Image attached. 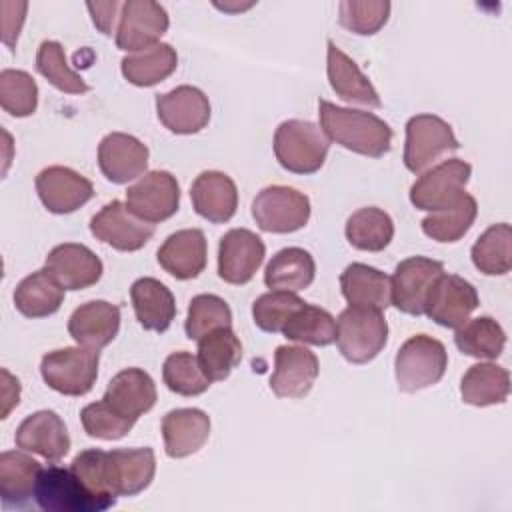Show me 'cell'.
<instances>
[{"instance_id":"6da1fadb","label":"cell","mask_w":512,"mask_h":512,"mask_svg":"<svg viewBox=\"0 0 512 512\" xmlns=\"http://www.w3.org/2000/svg\"><path fill=\"white\" fill-rule=\"evenodd\" d=\"M320 128L328 140L362 156L380 158L392 146V128L372 112L318 102Z\"/></svg>"},{"instance_id":"7a4b0ae2","label":"cell","mask_w":512,"mask_h":512,"mask_svg":"<svg viewBox=\"0 0 512 512\" xmlns=\"http://www.w3.org/2000/svg\"><path fill=\"white\" fill-rule=\"evenodd\" d=\"M36 504L46 512H104L116 502L88 490L72 468H42L34 488Z\"/></svg>"},{"instance_id":"3957f363","label":"cell","mask_w":512,"mask_h":512,"mask_svg":"<svg viewBox=\"0 0 512 512\" xmlns=\"http://www.w3.org/2000/svg\"><path fill=\"white\" fill-rule=\"evenodd\" d=\"M330 140L308 120H284L274 134V154L280 166L294 174H314L328 156Z\"/></svg>"},{"instance_id":"277c9868","label":"cell","mask_w":512,"mask_h":512,"mask_svg":"<svg viewBox=\"0 0 512 512\" xmlns=\"http://www.w3.org/2000/svg\"><path fill=\"white\" fill-rule=\"evenodd\" d=\"M336 346L352 364H366L378 356L388 340L382 310L348 306L336 320Z\"/></svg>"},{"instance_id":"5b68a950","label":"cell","mask_w":512,"mask_h":512,"mask_svg":"<svg viewBox=\"0 0 512 512\" xmlns=\"http://www.w3.org/2000/svg\"><path fill=\"white\" fill-rule=\"evenodd\" d=\"M448 366V354L440 340L416 334L408 338L394 360L398 388L406 394L430 388L440 382Z\"/></svg>"},{"instance_id":"8992f818","label":"cell","mask_w":512,"mask_h":512,"mask_svg":"<svg viewBox=\"0 0 512 512\" xmlns=\"http://www.w3.org/2000/svg\"><path fill=\"white\" fill-rule=\"evenodd\" d=\"M98 362V350L68 346L44 354L40 362V374L52 390L64 396H84L96 382Z\"/></svg>"},{"instance_id":"52a82bcc","label":"cell","mask_w":512,"mask_h":512,"mask_svg":"<svg viewBox=\"0 0 512 512\" xmlns=\"http://www.w3.org/2000/svg\"><path fill=\"white\" fill-rule=\"evenodd\" d=\"M252 216L260 230L290 234L308 224L310 200L290 186H268L252 202Z\"/></svg>"},{"instance_id":"ba28073f","label":"cell","mask_w":512,"mask_h":512,"mask_svg":"<svg viewBox=\"0 0 512 512\" xmlns=\"http://www.w3.org/2000/svg\"><path fill=\"white\" fill-rule=\"evenodd\" d=\"M452 126L434 114H418L406 122L404 164L410 172H422L450 150H458Z\"/></svg>"},{"instance_id":"9c48e42d","label":"cell","mask_w":512,"mask_h":512,"mask_svg":"<svg viewBox=\"0 0 512 512\" xmlns=\"http://www.w3.org/2000/svg\"><path fill=\"white\" fill-rule=\"evenodd\" d=\"M168 12L152 0H128L120 10L116 46L124 52H144L160 44L168 30Z\"/></svg>"},{"instance_id":"30bf717a","label":"cell","mask_w":512,"mask_h":512,"mask_svg":"<svg viewBox=\"0 0 512 512\" xmlns=\"http://www.w3.org/2000/svg\"><path fill=\"white\" fill-rule=\"evenodd\" d=\"M472 166L460 158H448L424 172L410 188V202L418 210L436 212L450 206L466 188Z\"/></svg>"},{"instance_id":"8fae6325","label":"cell","mask_w":512,"mask_h":512,"mask_svg":"<svg viewBox=\"0 0 512 512\" xmlns=\"http://www.w3.org/2000/svg\"><path fill=\"white\" fill-rule=\"evenodd\" d=\"M126 206L144 222H164L178 212V180L166 170H152L126 190Z\"/></svg>"},{"instance_id":"7c38bea8","label":"cell","mask_w":512,"mask_h":512,"mask_svg":"<svg viewBox=\"0 0 512 512\" xmlns=\"http://www.w3.org/2000/svg\"><path fill=\"white\" fill-rule=\"evenodd\" d=\"M476 288L456 274H440L424 300V314L444 328H460L478 308Z\"/></svg>"},{"instance_id":"4fadbf2b","label":"cell","mask_w":512,"mask_h":512,"mask_svg":"<svg viewBox=\"0 0 512 512\" xmlns=\"http://www.w3.org/2000/svg\"><path fill=\"white\" fill-rule=\"evenodd\" d=\"M444 274V264L426 256L402 260L390 278V302L404 314H424V300L436 278Z\"/></svg>"},{"instance_id":"5bb4252c","label":"cell","mask_w":512,"mask_h":512,"mask_svg":"<svg viewBox=\"0 0 512 512\" xmlns=\"http://www.w3.org/2000/svg\"><path fill=\"white\" fill-rule=\"evenodd\" d=\"M90 232L120 252L140 250L154 234V224L140 220L120 200H112L90 220Z\"/></svg>"},{"instance_id":"9a60e30c","label":"cell","mask_w":512,"mask_h":512,"mask_svg":"<svg viewBox=\"0 0 512 512\" xmlns=\"http://www.w3.org/2000/svg\"><path fill=\"white\" fill-rule=\"evenodd\" d=\"M156 474L152 448H116L104 452V480L116 496H136L150 486Z\"/></svg>"},{"instance_id":"2e32d148","label":"cell","mask_w":512,"mask_h":512,"mask_svg":"<svg viewBox=\"0 0 512 512\" xmlns=\"http://www.w3.org/2000/svg\"><path fill=\"white\" fill-rule=\"evenodd\" d=\"M266 246L248 228H232L220 238L218 276L228 284H246L262 266Z\"/></svg>"},{"instance_id":"e0dca14e","label":"cell","mask_w":512,"mask_h":512,"mask_svg":"<svg viewBox=\"0 0 512 512\" xmlns=\"http://www.w3.org/2000/svg\"><path fill=\"white\" fill-rule=\"evenodd\" d=\"M158 120L174 134H196L210 120L208 96L196 86H178L156 96Z\"/></svg>"},{"instance_id":"ac0fdd59","label":"cell","mask_w":512,"mask_h":512,"mask_svg":"<svg viewBox=\"0 0 512 512\" xmlns=\"http://www.w3.org/2000/svg\"><path fill=\"white\" fill-rule=\"evenodd\" d=\"M36 192L52 214H70L94 196L88 178L66 166H48L36 176Z\"/></svg>"},{"instance_id":"d6986e66","label":"cell","mask_w":512,"mask_h":512,"mask_svg":"<svg viewBox=\"0 0 512 512\" xmlns=\"http://www.w3.org/2000/svg\"><path fill=\"white\" fill-rule=\"evenodd\" d=\"M320 366L314 352L304 346H278L270 388L278 398H302L318 378Z\"/></svg>"},{"instance_id":"ffe728a7","label":"cell","mask_w":512,"mask_h":512,"mask_svg":"<svg viewBox=\"0 0 512 512\" xmlns=\"http://www.w3.org/2000/svg\"><path fill=\"white\" fill-rule=\"evenodd\" d=\"M16 446L34 452L48 462L62 460L70 450V436L64 420L52 410H38L22 420L16 430Z\"/></svg>"},{"instance_id":"44dd1931","label":"cell","mask_w":512,"mask_h":512,"mask_svg":"<svg viewBox=\"0 0 512 512\" xmlns=\"http://www.w3.org/2000/svg\"><path fill=\"white\" fill-rule=\"evenodd\" d=\"M98 166L110 182L126 184L144 174L148 166V146L136 136L110 132L98 144Z\"/></svg>"},{"instance_id":"7402d4cb","label":"cell","mask_w":512,"mask_h":512,"mask_svg":"<svg viewBox=\"0 0 512 512\" xmlns=\"http://www.w3.org/2000/svg\"><path fill=\"white\" fill-rule=\"evenodd\" d=\"M48 272L64 290H84L102 276L100 258L84 244H58L46 256Z\"/></svg>"},{"instance_id":"603a6c76","label":"cell","mask_w":512,"mask_h":512,"mask_svg":"<svg viewBox=\"0 0 512 512\" xmlns=\"http://www.w3.org/2000/svg\"><path fill=\"white\" fill-rule=\"evenodd\" d=\"M192 206L198 216L212 224L228 222L238 208V190L234 180L218 170H206L190 186Z\"/></svg>"},{"instance_id":"cb8c5ba5","label":"cell","mask_w":512,"mask_h":512,"mask_svg":"<svg viewBox=\"0 0 512 512\" xmlns=\"http://www.w3.org/2000/svg\"><path fill=\"white\" fill-rule=\"evenodd\" d=\"M120 330V308L106 300H92L78 306L68 318L70 336L84 348L108 346Z\"/></svg>"},{"instance_id":"d4e9b609","label":"cell","mask_w":512,"mask_h":512,"mask_svg":"<svg viewBox=\"0 0 512 512\" xmlns=\"http://www.w3.org/2000/svg\"><path fill=\"white\" fill-rule=\"evenodd\" d=\"M206 256L208 244L198 228L178 230L158 248V264L176 280L196 278L206 268Z\"/></svg>"},{"instance_id":"484cf974","label":"cell","mask_w":512,"mask_h":512,"mask_svg":"<svg viewBox=\"0 0 512 512\" xmlns=\"http://www.w3.org/2000/svg\"><path fill=\"white\" fill-rule=\"evenodd\" d=\"M210 436V418L200 408H176L162 420L164 448L170 458L196 454Z\"/></svg>"},{"instance_id":"4316f807","label":"cell","mask_w":512,"mask_h":512,"mask_svg":"<svg viewBox=\"0 0 512 512\" xmlns=\"http://www.w3.org/2000/svg\"><path fill=\"white\" fill-rule=\"evenodd\" d=\"M104 400L122 416L138 420L156 404V384L140 368L120 370L104 392Z\"/></svg>"},{"instance_id":"83f0119b","label":"cell","mask_w":512,"mask_h":512,"mask_svg":"<svg viewBox=\"0 0 512 512\" xmlns=\"http://www.w3.org/2000/svg\"><path fill=\"white\" fill-rule=\"evenodd\" d=\"M326 72L332 90L346 102L364 104L370 108H380V96L372 82L362 74L356 62L346 56L332 40H328V62Z\"/></svg>"},{"instance_id":"f1b7e54d","label":"cell","mask_w":512,"mask_h":512,"mask_svg":"<svg viewBox=\"0 0 512 512\" xmlns=\"http://www.w3.org/2000/svg\"><path fill=\"white\" fill-rule=\"evenodd\" d=\"M130 300L136 320L144 330L166 332L176 316L172 292L156 278H138L130 288Z\"/></svg>"},{"instance_id":"f546056e","label":"cell","mask_w":512,"mask_h":512,"mask_svg":"<svg viewBox=\"0 0 512 512\" xmlns=\"http://www.w3.org/2000/svg\"><path fill=\"white\" fill-rule=\"evenodd\" d=\"M342 296L350 306L384 310L390 306V276L368 264L354 262L340 274Z\"/></svg>"},{"instance_id":"4dcf8cb0","label":"cell","mask_w":512,"mask_h":512,"mask_svg":"<svg viewBox=\"0 0 512 512\" xmlns=\"http://www.w3.org/2000/svg\"><path fill=\"white\" fill-rule=\"evenodd\" d=\"M42 466L20 450L0 454V496L4 508H22L36 488Z\"/></svg>"},{"instance_id":"1f68e13d","label":"cell","mask_w":512,"mask_h":512,"mask_svg":"<svg viewBox=\"0 0 512 512\" xmlns=\"http://www.w3.org/2000/svg\"><path fill=\"white\" fill-rule=\"evenodd\" d=\"M62 302L64 288L48 268L32 272L14 290V306L26 318L50 316L60 310Z\"/></svg>"},{"instance_id":"d6a6232c","label":"cell","mask_w":512,"mask_h":512,"mask_svg":"<svg viewBox=\"0 0 512 512\" xmlns=\"http://www.w3.org/2000/svg\"><path fill=\"white\" fill-rule=\"evenodd\" d=\"M316 264L310 252L298 246L284 248L272 256L264 272V284L270 290L298 292L312 284Z\"/></svg>"},{"instance_id":"836d02e7","label":"cell","mask_w":512,"mask_h":512,"mask_svg":"<svg viewBox=\"0 0 512 512\" xmlns=\"http://www.w3.org/2000/svg\"><path fill=\"white\" fill-rule=\"evenodd\" d=\"M198 364L210 382L230 376L242 360V344L232 328H216L198 340Z\"/></svg>"},{"instance_id":"e575fe53","label":"cell","mask_w":512,"mask_h":512,"mask_svg":"<svg viewBox=\"0 0 512 512\" xmlns=\"http://www.w3.org/2000/svg\"><path fill=\"white\" fill-rule=\"evenodd\" d=\"M510 394V374L506 368L480 362L468 368L462 376L460 396L470 406H492L506 402Z\"/></svg>"},{"instance_id":"d590c367","label":"cell","mask_w":512,"mask_h":512,"mask_svg":"<svg viewBox=\"0 0 512 512\" xmlns=\"http://www.w3.org/2000/svg\"><path fill=\"white\" fill-rule=\"evenodd\" d=\"M478 214V204L474 196L462 192L450 206L428 214L422 220V232L436 242H456L474 224Z\"/></svg>"},{"instance_id":"8d00e7d4","label":"cell","mask_w":512,"mask_h":512,"mask_svg":"<svg viewBox=\"0 0 512 512\" xmlns=\"http://www.w3.org/2000/svg\"><path fill=\"white\" fill-rule=\"evenodd\" d=\"M392 236H394L392 218L376 206H366L356 210L346 222V238L356 250L380 252L390 244Z\"/></svg>"},{"instance_id":"74e56055","label":"cell","mask_w":512,"mask_h":512,"mask_svg":"<svg viewBox=\"0 0 512 512\" xmlns=\"http://www.w3.org/2000/svg\"><path fill=\"white\" fill-rule=\"evenodd\" d=\"M178 66L176 50L170 44H156L150 50L122 58V74L134 86H154L166 80Z\"/></svg>"},{"instance_id":"f35d334b","label":"cell","mask_w":512,"mask_h":512,"mask_svg":"<svg viewBox=\"0 0 512 512\" xmlns=\"http://www.w3.org/2000/svg\"><path fill=\"white\" fill-rule=\"evenodd\" d=\"M472 262L486 276H502L512 266V228L510 224H494L480 234L472 246Z\"/></svg>"},{"instance_id":"ab89813d","label":"cell","mask_w":512,"mask_h":512,"mask_svg":"<svg viewBox=\"0 0 512 512\" xmlns=\"http://www.w3.org/2000/svg\"><path fill=\"white\" fill-rule=\"evenodd\" d=\"M454 342L462 354L492 360L502 354L506 346V332L494 318L478 316L456 328Z\"/></svg>"},{"instance_id":"60d3db41","label":"cell","mask_w":512,"mask_h":512,"mask_svg":"<svg viewBox=\"0 0 512 512\" xmlns=\"http://www.w3.org/2000/svg\"><path fill=\"white\" fill-rule=\"evenodd\" d=\"M282 334L294 342L328 346L336 338V320L328 310L304 302L290 316V320L282 328Z\"/></svg>"},{"instance_id":"b9f144b4","label":"cell","mask_w":512,"mask_h":512,"mask_svg":"<svg viewBox=\"0 0 512 512\" xmlns=\"http://www.w3.org/2000/svg\"><path fill=\"white\" fill-rule=\"evenodd\" d=\"M36 70L60 92L66 94H84L88 92V84L82 80L80 74H76L68 62L66 54L60 42L44 40L36 54Z\"/></svg>"},{"instance_id":"7bdbcfd3","label":"cell","mask_w":512,"mask_h":512,"mask_svg":"<svg viewBox=\"0 0 512 512\" xmlns=\"http://www.w3.org/2000/svg\"><path fill=\"white\" fill-rule=\"evenodd\" d=\"M162 378L168 390L180 396H198L210 388V380L202 372L198 358L190 352H172L162 366Z\"/></svg>"},{"instance_id":"ee69618b","label":"cell","mask_w":512,"mask_h":512,"mask_svg":"<svg viewBox=\"0 0 512 512\" xmlns=\"http://www.w3.org/2000/svg\"><path fill=\"white\" fill-rule=\"evenodd\" d=\"M232 326L230 306L216 294H198L190 300L186 316V336L190 340H200L216 328Z\"/></svg>"},{"instance_id":"f6af8a7d","label":"cell","mask_w":512,"mask_h":512,"mask_svg":"<svg viewBox=\"0 0 512 512\" xmlns=\"http://www.w3.org/2000/svg\"><path fill=\"white\" fill-rule=\"evenodd\" d=\"M0 104L4 112L16 118H24L36 112L38 86L34 78L24 70L6 68L0 72Z\"/></svg>"},{"instance_id":"bcb514c9","label":"cell","mask_w":512,"mask_h":512,"mask_svg":"<svg viewBox=\"0 0 512 512\" xmlns=\"http://www.w3.org/2000/svg\"><path fill=\"white\" fill-rule=\"evenodd\" d=\"M304 304L296 292H284V290H270L256 298L252 306L254 324L270 334L282 332L290 316Z\"/></svg>"},{"instance_id":"7dc6e473","label":"cell","mask_w":512,"mask_h":512,"mask_svg":"<svg viewBox=\"0 0 512 512\" xmlns=\"http://www.w3.org/2000/svg\"><path fill=\"white\" fill-rule=\"evenodd\" d=\"M80 420H82L84 432L100 440H120L136 424V420H130L118 414L104 398L84 406L80 412Z\"/></svg>"},{"instance_id":"c3c4849f","label":"cell","mask_w":512,"mask_h":512,"mask_svg":"<svg viewBox=\"0 0 512 512\" xmlns=\"http://www.w3.org/2000/svg\"><path fill=\"white\" fill-rule=\"evenodd\" d=\"M340 24L360 36L376 34L390 16V2H352L344 0L338 6Z\"/></svg>"},{"instance_id":"681fc988","label":"cell","mask_w":512,"mask_h":512,"mask_svg":"<svg viewBox=\"0 0 512 512\" xmlns=\"http://www.w3.org/2000/svg\"><path fill=\"white\" fill-rule=\"evenodd\" d=\"M70 468L76 472V476L84 482V486L88 490H92L94 494H98L102 498L116 502L118 496L108 490L106 480H104V450H100V448L82 450L80 454L74 456Z\"/></svg>"},{"instance_id":"f907efd6","label":"cell","mask_w":512,"mask_h":512,"mask_svg":"<svg viewBox=\"0 0 512 512\" xmlns=\"http://www.w3.org/2000/svg\"><path fill=\"white\" fill-rule=\"evenodd\" d=\"M28 4L26 2H2L0 10H2V42L14 50V44L18 40L22 22H24V14H26Z\"/></svg>"},{"instance_id":"816d5d0a","label":"cell","mask_w":512,"mask_h":512,"mask_svg":"<svg viewBox=\"0 0 512 512\" xmlns=\"http://www.w3.org/2000/svg\"><path fill=\"white\" fill-rule=\"evenodd\" d=\"M122 4H124V2H118V0H112V2H96V4H94V2H88L86 8H88V12L92 14L94 26H96L102 34L110 36V34L114 32L116 18H120L118 10H122Z\"/></svg>"},{"instance_id":"f5cc1de1","label":"cell","mask_w":512,"mask_h":512,"mask_svg":"<svg viewBox=\"0 0 512 512\" xmlns=\"http://www.w3.org/2000/svg\"><path fill=\"white\" fill-rule=\"evenodd\" d=\"M2 378H4V408H2V418H6L8 412L12 410V406L18 404V398H20V382H18L8 370H2Z\"/></svg>"}]
</instances>
